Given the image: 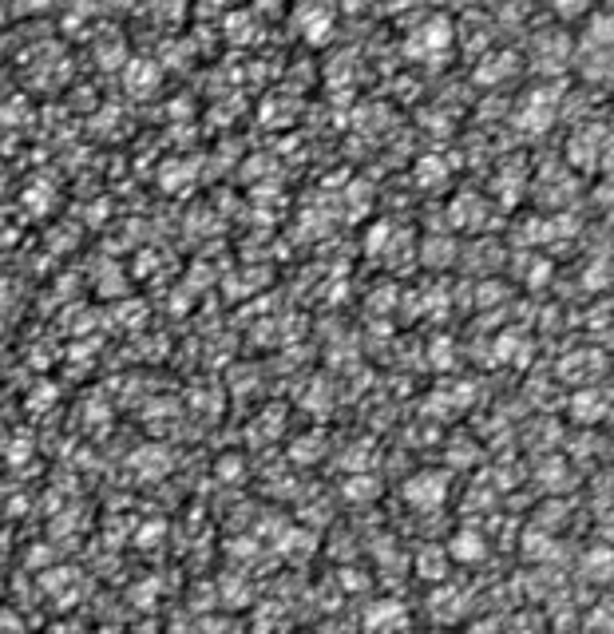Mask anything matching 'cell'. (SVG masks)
Wrapping results in <instances>:
<instances>
[{"label": "cell", "instance_id": "4dcf8cb0", "mask_svg": "<svg viewBox=\"0 0 614 634\" xmlns=\"http://www.w3.org/2000/svg\"><path fill=\"white\" fill-rule=\"evenodd\" d=\"M432 634H452V631H432Z\"/></svg>", "mask_w": 614, "mask_h": 634}, {"label": "cell", "instance_id": "5bb4252c", "mask_svg": "<svg viewBox=\"0 0 614 634\" xmlns=\"http://www.w3.org/2000/svg\"><path fill=\"white\" fill-rule=\"evenodd\" d=\"M420 262L432 266V270L452 266V262H456V242H452V238H428V242L420 246Z\"/></svg>", "mask_w": 614, "mask_h": 634}, {"label": "cell", "instance_id": "ba28073f", "mask_svg": "<svg viewBox=\"0 0 614 634\" xmlns=\"http://www.w3.org/2000/svg\"><path fill=\"white\" fill-rule=\"evenodd\" d=\"M448 218H452V226H456V230H480V226H484V218H488V207H484V199H480V195H460V199H452Z\"/></svg>", "mask_w": 614, "mask_h": 634}, {"label": "cell", "instance_id": "7c38bea8", "mask_svg": "<svg viewBox=\"0 0 614 634\" xmlns=\"http://www.w3.org/2000/svg\"><path fill=\"white\" fill-rule=\"evenodd\" d=\"M416 575L428 579V583H444V579H448V551L436 547V543L420 547V555H416Z\"/></svg>", "mask_w": 614, "mask_h": 634}, {"label": "cell", "instance_id": "44dd1931", "mask_svg": "<svg viewBox=\"0 0 614 634\" xmlns=\"http://www.w3.org/2000/svg\"><path fill=\"white\" fill-rule=\"evenodd\" d=\"M567 480V460H543L539 464V484L543 488H559Z\"/></svg>", "mask_w": 614, "mask_h": 634}, {"label": "cell", "instance_id": "9c48e42d", "mask_svg": "<svg viewBox=\"0 0 614 634\" xmlns=\"http://www.w3.org/2000/svg\"><path fill=\"white\" fill-rule=\"evenodd\" d=\"M405 627V607L401 603H373L365 611V634H393Z\"/></svg>", "mask_w": 614, "mask_h": 634}, {"label": "cell", "instance_id": "8992f818", "mask_svg": "<svg viewBox=\"0 0 614 634\" xmlns=\"http://www.w3.org/2000/svg\"><path fill=\"white\" fill-rule=\"evenodd\" d=\"M603 369H607V357H603L599 349H579V353H567V357L559 361V381L583 385V381L599 377Z\"/></svg>", "mask_w": 614, "mask_h": 634}, {"label": "cell", "instance_id": "e0dca14e", "mask_svg": "<svg viewBox=\"0 0 614 634\" xmlns=\"http://www.w3.org/2000/svg\"><path fill=\"white\" fill-rule=\"evenodd\" d=\"M523 555H527V559H551V555H555L551 535L543 528H527V535H523Z\"/></svg>", "mask_w": 614, "mask_h": 634}, {"label": "cell", "instance_id": "3957f363", "mask_svg": "<svg viewBox=\"0 0 614 634\" xmlns=\"http://www.w3.org/2000/svg\"><path fill=\"white\" fill-rule=\"evenodd\" d=\"M405 500L416 512H436L448 500V476L444 472H416L405 484Z\"/></svg>", "mask_w": 614, "mask_h": 634}, {"label": "cell", "instance_id": "5b68a950", "mask_svg": "<svg viewBox=\"0 0 614 634\" xmlns=\"http://www.w3.org/2000/svg\"><path fill=\"white\" fill-rule=\"evenodd\" d=\"M599 151H603V127H587L567 139V163L583 175H591L599 167Z\"/></svg>", "mask_w": 614, "mask_h": 634}, {"label": "cell", "instance_id": "4fadbf2b", "mask_svg": "<svg viewBox=\"0 0 614 634\" xmlns=\"http://www.w3.org/2000/svg\"><path fill=\"white\" fill-rule=\"evenodd\" d=\"M123 84H127V92H131V96H147V92H155V88H159V72H155V64L131 60V64H127V72H123Z\"/></svg>", "mask_w": 614, "mask_h": 634}, {"label": "cell", "instance_id": "9a60e30c", "mask_svg": "<svg viewBox=\"0 0 614 634\" xmlns=\"http://www.w3.org/2000/svg\"><path fill=\"white\" fill-rule=\"evenodd\" d=\"M432 619L436 623H456L464 611V591H432Z\"/></svg>", "mask_w": 614, "mask_h": 634}, {"label": "cell", "instance_id": "4316f807", "mask_svg": "<svg viewBox=\"0 0 614 634\" xmlns=\"http://www.w3.org/2000/svg\"><path fill=\"white\" fill-rule=\"evenodd\" d=\"M551 4L559 8V16H579L587 8V0H551Z\"/></svg>", "mask_w": 614, "mask_h": 634}, {"label": "cell", "instance_id": "cb8c5ba5", "mask_svg": "<svg viewBox=\"0 0 614 634\" xmlns=\"http://www.w3.org/2000/svg\"><path fill=\"white\" fill-rule=\"evenodd\" d=\"M547 278H551V262H543V258H539V262L531 266V274H527V286H531V290H539V286H547Z\"/></svg>", "mask_w": 614, "mask_h": 634}, {"label": "cell", "instance_id": "d4e9b609", "mask_svg": "<svg viewBox=\"0 0 614 634\" xmlns=\"http://www.w3.org/2000/svg\"><path fill=\"white\" fill-rule=\"evenodd\" d=\"M432 357H436V365H440V369H448V361H452V345L440 337V341L432 345Z\"/></svg>", "mask_w": 614, "mask_h": 634}, {"label": "cell", "instance_id": "2e32d148", "mask_svg": "<svg viewBox=\"0 0 614 634\" xmlns=\"http://www.w3.org/2000/svg\"><path fill=\"white\" fill-rule=\"evenodd\" d=\"M587 44L591 48H614V12H595L587 24Z\"/></svg>", "mask_w": 614, "mask_h": 634}, {"label": "cell", "instance_id": "30bf717a", "mask_svg": "<svg viewBox=\"0 0 614 634\" xmlns=\"http://www.w3.org/2000/svg\"><path fill=\"white\" fill-rule=\"evenodd\" d=\"M579 571H583V579H587V583H611L614 579V547L595 543V547L583 555Z\"/></svg>", "mask_w": 614, "mask_h": 634}, {"label": "cell", "instance_id": "52a82bcc", "mask_svg": "<svg viewBox=\"0 0 614 634\" xmlns=\"http://www.w3.org/2000/svg\"><path fill=\"white\" fill-rule=\"evenodd\" d=\"M484 555H488V539L476 528H460L448 539V559H456V563L476 567V563H484Z\"/></svg>", "mask_w": 614, "mask_h": 634}, {"label": "cell", "instance_id": "484cf974", "mask_svg": "<svg viewBox=\"0 0 614 634\" xmlns=\"http://www.w3.org/2000/svg\"><path fill=\"white\" fill-rule=\"evenodd\" d=\"M349 492H353V500H373L377 484L373 480H357V484H349Z\"/></svg>", "mask_w": 614, "mask_h": 634}, {"label": "cell", "instance_id": "ac0fdd59", "mask_svg": "<svg viewBox=\"0 0 614 634\" xmlns=\"http://www.w3.org/2000/svg\"><path fill=\"white\" fill-rule=\"evenodd\" d=\"M515 68V56H500V60H484L480 64V72H476V84H500V80H508Z\"/></svg>", "mask_w": 614, "mask_h": 634}, {"label": "cell", "instance_id": "f1b7e54d", "mask_svg": "<svg viewBox=\"0 0 614 634\" xmlns=\"http://www.w3.org/2000/svg\"><path fill=\"white\" fill-rule=\"evenodd\" d=\"M500 298H504V286H496V282L480 290V302H500Z\"/></svg>", "mask_w": 614, "mask_h": 634}, {"label": "cell", "instance_id": "7402d4cb", "mask_svg": "<svg viewBox=\"0 0 614 634\" xmlns=\"http://www.w3.org/2000/svg\"><path fill=\"white\" fill-rule=\"evenodd\" d=\"M389 238H393V230H389V226H385V222H377V226H373V230H369V238H365V250H369V254H381V250H385V242H389Z\"/></svg>", "mask_w": 614, "mask_h": 634}, {"label": "cell", "instance_id": "6da1fadb", "mask_svg": "<svg viewBox=\"0 0 614 634\" xmlns=\"http://www.w3.org/2000/svg\"><path fill=\"white\" fill-rule=\"evenodd\" d=\"M456 32L448 24V16H428L424 24H416L405 40V56L409 60H440L448 48H452Z\"/></svg>", "mask_w": 614, "mask_h": 634}, {"label": "cell", "instance_id": "ffe728a7", "mask_svg": "<svg viewBox=\"0 0 614 634\" xmlns=\"http://www.w3.org/2000/svg\"><path fill=\"white\" fill-rule=\"evenodd\" d=\"M444 175H448V171H444V163H440V159H424V163L416 167V183H420V187H440V183H444Z\"/></svg>", "mask_w": 614, "mask_h": 634}, {"label": "cell", "instance_id": "8fae6325", "mask_svg": "<svg viewBox=\"0 0 614 634\" xmlns=\"http://www.w3.org/2000/svg\"><path fill=\"white\" fill-rule=\"evenodd\" d=\"M607 397L603 393H595V389H579L575 397H571V417L579 424H595V421H603L607 417Z\"/></svg>", "mask_w": 614, "mask_h": 634}, {"label": "cell", "instance_id": "f546056e", "mask_svg": "<svg viewBox=\"0 0 614 634\" xmlns=\"http://www.w3.org/2000/svg\"><path fill=\"white\" fill-rule=\"evenodd\" d=\"M603 4H607V8H611V12H614V0H603Z\"/></svg>", "mask_w": 614, "mask_h": 634}, {"label": "cell", "instance_id": "83f0119b", "mask_svg": "<svg viewBox=\"0 0 614 634\" xmlns=\"http://www.w3.org/2000/svg\"><path fill=\"white\" fill-rule=\"evenodd\" d=\"M515 634H547V631H543V623H539V619H519Z\"/></svg>", "mask_w": 614, "mask_h": 634}, {"label": "cell", "instance_id": "277c9868", "mask_svg": "<svg viewBox=\"0 0 614 634\" xmlns=\"http://www.w3.org/2000/svg\"><path fill=\"white\" fill-rule=\"evenodd\" d=\"M298 32L306 36V44L313 48H321V44H329V36H333V24H337V12L325 4V0H309L298 8Z\"/></svg>", "mask_w": 614, "mask_h": 634}, {"label": "cell", "instance_id": "7a4b0ae2", "mask_svg": "<svg viewBox=\"0 0 614 634\" xmlns=\"http://www.w3.org/2000/svg\"><path fill=\"white\" fill-rule=\"evenodd\" d=\"M559 88H535L523 107L515 111V127H523L527 135H543L551 123H555V111H559Z\"/></svg>", "mask_w": 614, "mask_h": 634}, {"label": "cell", "instance_id": "d6986e66", "mask_svg": "<svg viewBox=\"0 0 614 634\" xmlns=\"http://www.w3.org/2000/svg\"><path fill=\"white\" fill-rule=\"evenodd\" d=\"M583 631L587 634H614V607H595L591 615H587V623H583Z\"/></svg>", "mask_w": 614, "mask_h": 634}, {"label": "cell", "instance_id": "603a6c76", "mask_svg": "<svg viewBox=\"0 0 614 634\" xmlns=\"http://www.w3.org/2000/svg\"><path fill=\"white\" fill-rule=\"evenodd\" d=\"M611 282V270H607V262H595L591 270H587V278H583V286L587 290H603Z\"/></svg>", "mask_w": 614, "mask_h": 634}]
</instances>
